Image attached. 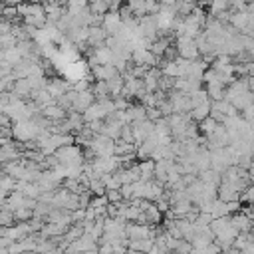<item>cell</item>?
<instances>
[{
    "label": "cell",
    "instance_id": "cell-5",
    "mask_svg": "<svg viewBox=\"0 0 254 254\" xmlns=\"http://www.w3.org/2000/svg\"><path fill=\"white\" fill-rule=\"evenodd\" d=\"M44 115L50 117V119H64L65 117V111L60 105H46L44 107Z\"/></svg>",
    "mask_w": 254,
    "mask_h": 254
},
{
    "label": "cell",
    "instance_id": "cell-4",
    "mask_svg": "<svg viewBox=\"0 0 254 254\" xmlns=\"http://www.w3.org/2000/svg\"><path fill=\"white\" fill-rule=\"evenodd\" d=\"M208 113H210V103H204V105H196V107H192L190 111H189V119H194V121H202V119H206L208 117Z\"/></svg>",
    "mask_w": 254,
    "mask_h": 254
},
{
    "label": "cell",
    "instance_id": "cell-6",
    "mask_svg": "<svg viewBox=\"0 0 254 254\" xmlns=\"http://www.w3.org/2000/svg\"><path fill=\"white\" fill-rule=\"evenodd\" d=\"M226 8H228V0H210V6H208L210 14H214V16L224 14Z\"/></svg>",
    "mask_w": 254,
    "mask_h": 254
},
{
    "label": "cell",
    "instance_id": "cell-9",
    "mask_svg": "<svg viewBox=\"0 0 254 254\" xmlns=\"http://www.w3.org/2000/svg\"><path fill=\"white\" fill-rule=\"evenodd\" d=\"M0 254H10V250H8V248H4V246H0Z\"/></svg>",
    "mask_w": 254,
    "mask_h": 254
},
{
    "label": "cell",
    "instance_id": "cell-7",
    "mask_svg": "<svg viewBox=\"0 0 254 254\" xmlns=\"http://www.w3.org/2000/svg\"><path fill=\"white\" fill-rule=\"evenodd\" d=\"M216 125H218V123H216V121H214V119L208 115L206 119H202V121H200V131H202V133L208 137V135L214 131V127H216Z\"/></svg>",
    "mask_w": 254,
    "mask_h": 254
},
{
    "label": "cell",
    "instance_id": "cell-1",
    "mask_svg": "<svg viewBox=\"0 0 254 254\" xmlns=\"http://www.w3.org/2000/svg\"><path fill=\"white\" fill-rule=\"evenodd\" d=\"M177 52L183 60H189L192 62L196 56H198V50H196V42L192 38H187V36H181L177 38Z\"/></svg>",
    "mask_w": 254,
    "mask_h": 254
},
{
    "label": "cell",
    "instance_id": "cell-8",
    "mask_svg": "<svg viewBox=\"0 0 254 254\" xmlns=\"http://www.w3.org/2000/svg\"><path fill=\"white\" fill-rule=\"evenodd\" d=\"M8 6H18V4H22V0H4Z\"/></svg>",
    "mask_w": 254,
    "mask_h": 254
},
{
    "label": "cell",
    "instance_id": "cell-2",
    "mask_svg": "<svg viewBox=\"0 0 254 254\" xmlns=\"http://www.w3.org/2000/svg\"><path fill=\"white\" fill-rule=\"evenodd\" d=\"M64 75L69 79V81H79V79H83V77H87V65H85V62H81V60H75V62H71V64H67V67L64 69Z\"/></svg>",
    "mask_w": 254,
    "mask_h": 254
},
{
    "label": "cell",
    "instance_id": "cell-3",
    "mask_svg": "<svg viewBox=\"0 0 254 254\" xmlns=\"http://www.w3.org/2000/svg\"><path fill=\"white\" fill-rule=\"evenodd\" d=\"M121 16L117 12H107L101 16V28L105 34H111V36H117L119 28H121Z\"/></svg>",
    "mask_w": 254,
    "mask_h": 254
}]
</instances>
